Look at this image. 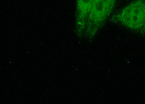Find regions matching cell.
Returning <instances> with one entry per match:
<instances>
[{"label": "cell", "instance_id": "cell-1", "mask_svg": "<svg viewBox=\"0 0 145 104\" xmlns=\"http://www.w3.org/2000/svg\"><path fill=\"white\" fill-rule=\"evenodd\" d=\"M122 21L134 27L145 23V0H137L120 14Z\"/></svg>", "mask_w": 145, "mask_h": 104}, {"label": "cell", "instance_id": "cell-2", "mask_svg": "<svg viewBox=\"0 0 145 104\" xmlns=\"http://www.w3.org/2000/svg\"><path fill=\"white\" fill-rule=\"evenodd\" d=\"M115 0H93L89 11L90 21H103L110 13Z\"/></svg>", "mask_w": 145, "mask_h": 104}]
</instances>
